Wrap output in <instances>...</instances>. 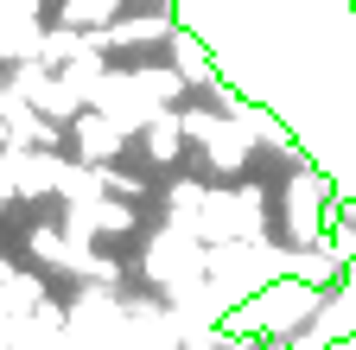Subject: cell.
<instances>
[{
    "mask_svg": "<svg viewBox=\"0 0 356 350\" xmlns=\"http://www.w3.org/2000/svg\"><path fill=\"white\" fill-rule=\"evenodd\" d=\"M325 312V293L312 287V280H293V274H280V287H261L254 293V305H236L229 319H222V337H286V331H299V325H312Z\"/></svg>",
    "mask_w": 356,
    "mask_h": 350,
    "instance_id": "6da1fadb",
    "label": "cell"
},
{
    "mask_svg": "<svg viewBox=\"0 0 356 350\" xmlns=\"http://www.w3.org/2000/svg\"><path fill=\"white\" fill-rule=\"evenodd\" d=\"M121 134H127V127H121L115 115H102V109L76 115V153H83V166H108L115 147H121Z\"/></svg>",
    "mask_w": 356,
    "mask_h": 350,
    "instance_id": "7a4b0ae2",
    "label": "cell"
},
{
    "mask_svg": "<svg viewBox=\"0 0 356 350\" xmlns=\"http://www.w3.org/2000/svg\"><path fill=\"white\" fill-rule=\"evenodd\" d=\"M204 147H210V166H216V172H242V166H248V153H254L248 127H242V121H222V115L210 121Z\"/></svg>",
    "mask_w": 356,
    "mask_h": 350,
    "instance_id": "3957f363",
    "label": "cell"
},
{
    "mask_svg": "<svg viewBox=\"0 0 356 350\" xmlns=\"http://www.w3.org/2000/svg\"><path fill=\"white\" fill-rule=\"evenodd\" d=\"M165 51H172V70L185 77V83H197V90H216V64H210V51H204V38H197V32H172V38H165Z\"/></svg>",
    "mask_w": 356,
    "mask_h": 350,
    "instance_id": "277c9868",
    "label": "cell"
},
{
    "mask_svg": "<svg viewBox=\"0 0 356 350\" xmlns=\"http://www.w3.org/2000/svg\"><path fill=\"white\" fill-rule=\"evenodd\" d=\"M318 198H325V179H318V172H299L293 198H286V216H293V236L299 242H318Z\"/></svg>",
    "mask_w": 356,
    "mask_h": 350,
    "instance_id": "5b68a950",
    "label": "cell"
},
{
    "mask_svg": "<svg viewBox=\"0 0 356 350\" xmlns=\"http://www.w3.org/2000/svg\"><path fill=\"white\" fill-rule=\"evenodd\" d=\"M185 141H191V134H185V115H178V109H159L153 127H147V159H153V166H172Z\"/></svg>",
    "mask_w": 356,
    "mask_h": 350,
    "instance_id": "8992f818",
    "label": "cell"
},
{
    "mask_svg": "<svg viewBox=\"0 0 356 350\" xmlns=\"http://www.w3.org/2000/svg\"><path fill=\"white\" fill-rule=\"evenodd\" d=\"M115 13H121V0H64V13H58V19L76 26V32H89V26L102 32V26H115Z\"/></svg>",
    "mask_w": 356,
    "mask_h": 350,
    "instance_id": "52a82bcc",
    "label": "cell"
},
{
    "mask_svg": "<svg viewBox=\"0 0 356 350\" xmlns=\"http://www.w3.org/2000/svg\"><path fill=\"white\" fill-rule=\"evenodd\" d=\"M89 216H96V230H102V236H127V230H134V204H115V198L89 204Z\"/></svg>",
    "mask_w": 356,
    "mask_h": 350,
    "instance_id": "ba28073f",
    "label": "cell"
},
{
    "mask_svg": "<svg viewBox=\"0 0 356 350\" xmlns=\"http://www.w3.org/2000/svg\"><path fill=\"white\" fill-rule=\"evenodd\" d=\"M102 191H108V198H140V191H147V179H134V172L102 166Z\"/></svg>",
    "mask_w": 356,
    "mask_h": 350,
    "instance_id": "9c48e42d",
    "label": "cell"
}]
</instances>
